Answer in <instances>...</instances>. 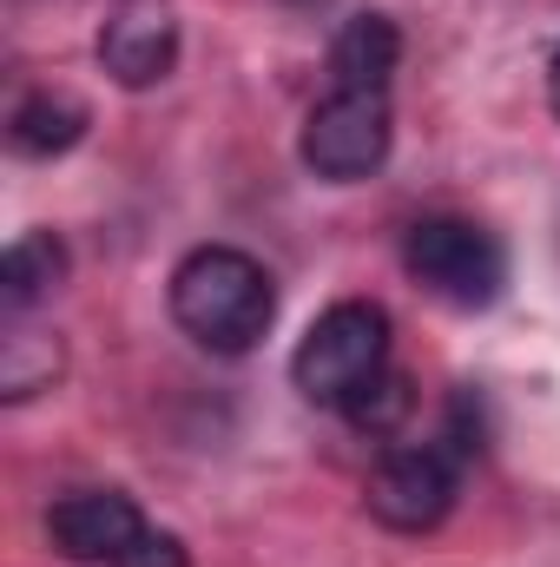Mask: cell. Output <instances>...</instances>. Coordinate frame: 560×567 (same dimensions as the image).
<instances>
[{"instance_id": "cell-2", "label": "cell", "mask_w": 560, "mask_h": 567, "mask_svg": "<svg viewBox=\"0 0 560 567\" xmlns=\"http://www.w3.org/2000/svg\"><path fill=\"white\" fill-rule=\"evenodd\" d=\"M383 370H390V310H383V303H363V297L330 303V310L303 330V343L290 350V383H297V396L317 403V410H343V416H350V403H356Z\"/></svg>"}, {"instance_id": "cell-7", "label": "cell", "mask_w": 560, "mask_h": 567, "mask_svg": "<svg viewBox=\"0 0 560 567\" xmlns=\"http://www.w3.org/2000/svg\"><path fill=\"white\" fill-rule=\"evenodd\" d=\"M100 66L120 86H158L178 66V20L165 0H120L100 27Z\"/></svg>"}, {"instance_id": "cell-13", "label": "cell", "mask_w": 560, "mask_h": 567, "mask_svg": "<svg viewBox=\"0 0 560 567\" xmlns=\"http://www.w3.org/2000/svg\"><path fill=\"white\" fill-rule=\"evenodd\" d=\"M120 567H191V555H185V542H178V535L152 528V535H145V542H139V548H133Z\"/></svg>"}, {"instance_id": "cell-4", "label": "cell", "mask_w": 560, "mask_h": 567, "mask_svg": "<svg viewBox=\"0 0 560 567\" xmlns=\"http://www.w3.org/2000/svg\"><path fill=\"white\" fill-rule=\"evenodd\" d=\"M396 140V120H390V93H356V86H336L310 120H303V165L330 185H356L370 178Z\"/></svg>"}, {"instance_id": "cell-1", "label": "cell", "mask_w": 560, "mask_h": 567, "mask_svg": "<svg viewBox=\"0 0 560 567\" xmlns=\"http://www.w3.org/2000/svg\"><path fill=\"white\" fill-rule=\"evenodd\" d=\"M172 317L211 357H245L278 323V284L238 245H198L172 271Z\"/></svg>"}, {"instance_id": "cell-3", "label": "cell", "mask_w": 560, "mask_h": 567, "mask_svg": "<svg viewBox=\"0 0 560 567\" xmlns=\"http://www.w3.org/2000/svg\"><path fill=\"white\" fill-rule=\"evenodd\" d=\"M403 265L428 297H442L455 310H488L508 284L501 238L475 218H416L403 238Z\"/></svg>"}, {"instance_id": "cell-10", "label": "cell", "mask_w": 560, "mask_h": 567, "mask_svg": "<svg viewBox=\"0 0 560 567\" xmlns=\"http://www.w3.org/2000/svg\"><path fill=\"white\" fill-rule=\"evenodd\" d=\"M60 278H66V245H60L53 231H20V238L7 245V271H0V303H7V317L33 310L46 290H60Z\"/></svg>"}, {"instance_id": "cell-11", "label": "cell", "mask_w": 560, "mask_h": 567, "mask_svg": "<svg viewBox=\"0 0 560 567\" xmlns=\"http://www.w3.org/2000/svg\"><path fill=\"white\" fill-rule=\"evenodd\" d=\"M60 377V337H40V330H13L7 350H0V396L20 403L33 390H46Z\"/></svg>"}, {"instance_id": "cell-9", "label": "cell", "mask_w": 560, "mask_h": 567, "mask_svg": "<svg viewBox=\"0 0 560 567\" xmlns=\"http://www.w3.org/2000/svg\"><path fill=\"white\" fill-rule=\"evenodd\" d=\"M86 126H93L86 100H73L60 86H33L13 106V120H7V140H13L20 158H60V152H73V145L86 140Z\"/></svg>"}, {"instance_id": "cell-5", "label": "cell", "mask_w": 560, "mask_h": 567, "mask_svg": "<svg viewBox=\"0 0 560 567\" xmlns=\"http://www.w3.org/2000/svg\"><path fill=\"white\" fill-rule=\"evenodd\" d=\"M455 482H462V455L435 435V442H409V449H390L363 488L370 515L396 535H428L448 522L455 508Z\"/></svg>"}, {"instance_id": "cell-12", "label": "cell", "mask_w": 560, "mask_h": 567, "mask_svg": "<svg viewBox=\"0 0 560 567\" xmlns=\"http://www.w3.org/2000/svg\"><path fill=\"white\" fill-rule=\"evenodd\" d=\"M409 410H416V390H409V377L403 370H383L356 403H350V423L370 429V435H396V429L409 423Z\"/></svg>"}, {"instance_id": "cell-14", "label": "cell", "mask_w": 560, "mask_h": 567, "mask_svg": "<svg viewBox=\"0 0 560 567\" xmlns=\"http://www.w3.org/2000/svg\"><path fill=\"white\" fill-rule=\"evenodd\" d=\"M548 100H554V113H560V47H554V66H548Z\"/></svg>"}, {"instance_id": "cell-6", "label": "cell", "mask_w": 560, "mask_h": 567, "mask_svg": "<svg viewBox=\"0 0 560 567\" xmlns=\"http://www.w3.org/2000/svg\"><path fill=\"white\" fill-rule=\"evenodd\" d=\"M46 535H53V548L66 561L120 567L152 535V522L139 515V502L120 495V488H73V495H60L46 508Z\"/></svg>"}, {"instance_id": "cell-8", "label": "cell", "mask_w": 560, "mask_h": 567, "mask_svg": "<svg viewBox=\"0 0 560 567\" xmlns=\"http://www.w3.org/2000/svg\"><path fill=\"white\" fill-rule=\"evenodd\" d=\"M396 60H403V33L390 13H356L330 40V73H336V86H356V93H383Z\"/></svg>"}]
</instances>
